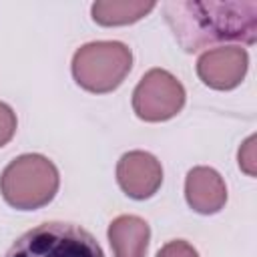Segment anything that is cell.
Returning <instances> with one entry per match:
<instances>
[{
	"label": "cell",
	"instance_id": "6da1fadb",
	"mask_svg": "<svg viewBox=\"0 0 257 257\" xmlns=\"http://www.w3.org/2000/svg\"><path fill=\"white\" fill-rule=\"evenodd\" d=\"M163 12L185 52L225 42L253 44L257 38V0H169Z\"/></svg>",
	"mask_w": 257,
	"mask_h": 257
},
{
	"label": "cell",
	"instance_id": "7a4b0ae2",
	"mask_svg": "<svg viewBox=\"0 0 257 257\" xmlns=\"http://www.w3.org/2000/svg\"><path fill=\"white\" fill-rule=\"evenodd\" d=\"M60 185L56 165L38 153H26L6 165L0 175L4 201L18 211H34L48 205Z\"/></svg>",
	"mask_w": 257,
	"mask_h": 257
},
{
	"label": "cell",
	"instance_id": "3957f363",
	"mask_svg": "<svg viewBox=\"0 0 257 257\" xmlns=\"http://www.w3.org/2000/svg\"><path fill=\"white\" fill-rule=\"evenodd\" d=\"M133 68V52L118 40H96L82 44L72 56L76 84L94 94H106L120 86Z\"/></svg>",
	"mask_w": 257,
	"mask_h": 257
},
{
	"label": "cell",
	"instance_id": "277c9868",
	"mask_svg": "<svg viewBox=\"0 0 257 257\" xmlns=\"http://www.w3.org/2000/svg\"><path fill=\"white\" fill-rule=\"evenodd\" d=\"M4 257H104L92 233L74 223L50 221L20 235Z\"/></svg>",
	"mask_w": 257,
	"mask_h": 257
},
{
	"label": "cell",
	"instance_id": "5b68a950",
	"mask_svg": "<svg viewBox=\"0 0 257 257\" xmlns=\"http://www.w3.org/2000/svg\"><path fill=\"white\" fill-rule=\"evenodd\" d=\"M185 86L165 68H151L133 90V110L141 120L163 122L185 106Z\"/></svg>",
	"mask_w": 257,
	"mask_h": 257
},
{
	"label": "cell",
	"instance_id": "8992f818",
	"mask_svg": "<svg viewBox=\"0 0 257 257\" xmlns=\"http://www.w3.org/2000/svg\"><path fill=\"white\" fill-rule=\"evenodd\" d=\"M249 54L241 46H217L205 50L197 60V74L209 88L231 90L247 74Z\"/></svg>",
	"mask_w": 257,
	"mask_h": 257
},
{
	"label": "cell",
	"instance_id": "52a82bcc",
	"mask_svg": "<svg viewBox=\"0 0 257 257\" xmlns=\"http://www.w3.org/2000/svg\"><path fill=\"white\" fill-rule=\"evenodd\" d=\"M116 181L131 199L145 201L159 191L163 167L159 159L147 151H128L116 163Z\"/></svg>",
	"mask_w": 257,
	"mask_h": 257
},
{
	"label": "cell",
	"instance_id": "ba28073f",
	"mask_svg": "<svg viewBox=\"0 0 257 257\" xmlns=\"http://www.w3.org/2000/svg\"><path fill=\"white\" fill-rule=\"evenodd\" d=\"M185 199L201 215H215L227 203L223 177L211 167H193L185 179Z\"/></svg>",
	"mask_w": 257,
	"mask_h": 257
},
{
	"label": "cell",
	"instance_id": "9c48e42d",
	"mask_svg": "<svg viewBox=\"0 0 257 257\" xmlns=\"http://www.w3.org/2000/svg\"><path fill=\"white\" fill-rule=\"evenodd\" d=\"M108 243L114 257H147L151 227L137 215H118L108 225Z\"/></svg>",
	"mask_w": 257,
	"mask_h": 257
},
{
	"label": "cell",
	"instance_id": "30bf717a",
	"mask_svg": "<svg viewBox=\"0 0 257 257\" xmlns=\"http://www.w3.org/2000/svg\"><path fill=\"white\" fill-rule=\"evenodd\" d=\"M155 6L153 0H98L90 6V14L100 26H124L145 18Z\"/></svg>",
	"mask_w": 257,
	"mask_h": 257
},
{
	"label": "cell",
	"instance_id": "8fae6325",
	"mask_svg": "<svg viewBox=\"0 0 257 257\" xmlns=\"http://www.w3.org/2000/svg\"><path fill=\"white\" fill-rule=\"evenodd\" d=\"M16 112L6 104V102H0V147H4L6 143L12 141L14 133H16Z\"/></svg>",
	"mask_w": 257,
	"mask_h": 257
},
{
	"label": "cell",
	"instance_id": "7c38bea8",
	"mask_svg": "<svg viewBox=\"0 0 257 257\" xmlns=\"http://www.w3.org/2000/svg\"><path fill=\"white\" fill-rule=\"evenodd\" d=\"M157 257H199V253L191 243H187L183 239H175V241L165 243L159 249Z\"/></svg>",
	"mask_w": 257,
	"mask_h": 257
}]
</instances>
